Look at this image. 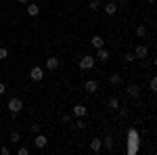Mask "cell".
Here are the masks:
<instances>
[{
	"mask_svg": "<svg viewBox=\"0 0 157 155\" xmlns=\"http://www.w3.org/2000/svg\"><path fill=\"white\" fill-rule=\"evenodd\" d=\"M6 107H9V111L15 115V113H19V111L23 109V101H21V99H17V96H13V99H9Z\"/></svg>",
	"mask_w": 157,
	"mask_h": 155,
	"instance_id": "obj_1",
	"label": "cell"
},
{
	"mask_svg": "<svg viewBox=\"0 0 157 155\" xmlns=\"http://www.w3.org/2000/svg\"><path fill=\"white\" fill-rule=\"evenodd\" d=\"M94 57L92 55H82V59H80V69H92L94 67Z\"/></svg>",
	"mask_w": 157,
	"mask_h": 155,
	"instance_id": "obj_2",
	"label": "cell"
},
{
	"mask_svg": "<svg viewBox=\"0 0 157 155\" xmlns=\"http://www.w3.org/2000/svg\"><path fill=\"white\" fill-rule=\"evenodd\" d=\"M29 78H32L34 82H42V80H44V69H42L40 65L32 67V69H29Z\"/></svg>",
	"mask_w": 157,
	"mask_h": 155,
	"instance_id": "obj_3",
	"label": "cell"
},
{
	"mask_svg": "<svg viewBox=\"0 0 157 155\" xmlns=\"http://www.w3.org/2000/svg\"><path fill=\"white\" fill-rule=\"evenodd\" d=\"M134 57H136V59H145V57H149V48H147L145 44H136V48H134Z\"/></svg>",
	"mask_w": 157,
	"mask_h": 155,
	"instance_id": "obj_4",
	"label": "cell"
},
{
	"mask_svg": "<svg viewBox=\"0 0 157 155\" xmlns=\"http://www.w3.org/2000/svg\"><path fill=\"white\" fill-rule=\"evenodd\" d=\"M46 145H48V138H46L44 134H40V132H38L36 138H34V147H36V149H44Z\"/></svg>",
	"mask_w": 157,
	"mask_h": 155,
	"instance_id": "obj_5",
	"label": "cell"
},
{
	"mask_svg": "<svg viewBox=\"0 0 157 155\" xmlns=\"http://www.w3.org/2000/svg\"><path fill=\"white\" fill-rule=\"evenodd\" d=\"M59 67H61V61L57 59V57H48V59H46V69H48V72H57Z\"/></svg>",
	"mask_w": 157,
	"mask_h": 155,
	"instance_id": "obj_6",
	"label": "cell"
},
{
	"mask_svg": "<svg viewBox=\"0 0 157 155\" xmlns=\"http://www.w3.org/2000/svg\"><path fill=\"white\" fill-rule=\"evenodd\" d=\"M126 95L132 96V99H138V95H140V88H138L136 84H128V86H126Z\"/></svg>",
	"mask_w": 157,
	"mask_h": 155,
	"instance_id": "obj_7",
	"label": "cell"
},
{
	"mask_svg": "<svg viewBox=\"0 0 157 155\" xmlns=\"http://www.w3.org/2000/svg\"><path fill=\"white\" fill-rule=\"evenodd\" d=\"M71 113L75 115V118H86V113H88V109L84 107V105H73V109H71Z\"/></svg>",
	"mask_w": 157,
	"mask_h": 155,
	"instance_id": "obj_8",
	"label": "cell"
},
{
	"mask_svg": "<svg viewBox=\"0 0 157 155\" xmlns=\"http://www.w3.org/2000/svg\"><path fill=\"white\" fill-rule=\"evenodd\" d=\"M103 9H105V13H107V15H115V13H117V2L109 0L107 4H103Z\"/></svg>",
	"mask_w": 157,
	"mask_h": 155,
	"instance_id": "obj_9",
	"label": "cell"
},
{
	"mask_svg": "<svg viewBox=\"0 0 157 155\" xmlns=\"http://www.w3.org/2000/svg\"><path fill=\"white\" fill-rule=\"evenodd\" d=\"M109 84H111V86H115V88H120L121 84H124V80H121L120 73H111V76H109Z\"/></svg>",
	"mask_w": 157,
	"mask_h": 155,
	"instance_id": "obj_10",
	"label": "cell"
},
{
	"mask_svg": "<svg viewBox=\"0 0 157 155\" xmlns=\"http://www.w3.org/2000/svg\"><path fill=\"white\" fill-rule=\"evenodd\" d=\"M84 90L90 92V95H94V92H98V84L94 82V80H88V82L84 84Z\"/></svg>",
	"mask_w": 157,
	"mask_h": 155,
	"instance_id": "obj_11",
	"label": "cell"
},
{
	"mask_svg": "<svg viewBox=\"0 0 157 155\" xmlns=\"http://www.w3.org/2000/svg\"><path fill=\"white\" fill-rule=\"evenodd\" d=\"M90 149H92L94 153H101V151H103V138H92V141H90Z\"/></svg>",
	"mask_w": 157,
	"mask_h": 155,
	"instance_id": "obj_12",
	"label": "cell"
},
{
	"mask_svg": "<svg viewBox=\"0 0 157 155\" xmlns=\"http://www.w3.org/2000/svg\"><path fill=\"white\" fill-rule=\"evenodd\" d=\"M94 59H97V61H107V59H109V50H107L105 46H103V48H97Z\"/></svg>",
	"mask_w": 157,
	"mask_h": 155,
	"instance_id": "obj_13",
	"label": "cell"
},
{
	"mask_svg": "<svg viewBox=\"0 0 157 155\" xmlns=\"http://www.w3.org/2000/svg\"><path fill=\"white\" fill-rule=\"evenodd\" d=\"M27 15H29V17H38V15H40V6L34 4V2H27Z\"/></svg>",
	"mask_w": 157,
	"mask_h": 155,
	"instance_id": "obj_14",
	"label": "cell"
},
{
	"mask_svg": "<svg viewBox=\"0 0 157 155\" xmlns=\"http://www.w3.org/2000/svg\"><path fill=\"white\" fill-rule=\"evenodd\" d=\"M90 44L94 48H103L105 46V40H103V36H92L90 38Z\"/></svg>",
	"mask_w": 157,
	"mask_h": 155,
	"instance_id": "obj_15",
	"label": "cell"
},
{
	"mask_svg": "<svg viewBox=\"0 0 157 155\" xmlns=\"http://www.w3.org/2000/svg\"><path fill=\"white\" fill-rule=\"evenodd\" d=\"M107 105H109V109H120V101H117V96H109Z\"/></svg>",
	"mask_w": 157,
	"mask_h": 155,
	"instance_id": "obj_16",
	"label": "cell"
},
{
	"mask_svg": "<svg viewBox=\"0 0 157 155\" xmlns=\"http://www.w3.org/2000/svg\"><path fill=\"white\" fill-rule=\"evenodd\" d=\"M103 149H107V151H111V149H113V138H111V136L103 138Z\"/></svg>",
	"mask_w": 157,
	"mask_h": 155,
	"instance_id": "obj_17",
	"label": "cell"
},
{
	"mask_svg": "<svg viewBox=\"0 0 157 155\" xmlns=\"http://www.w3.org/2000/svg\"><path fill=\"white\" fill-rule=\"evenodd\" d=\"M88 9H90V11H94V13H97L98 9H101V0H90V2H88Z\"/></svg>",
	"mask_w": 157,
	"mask_h": 155,
	"instance_id": "obj_18",
	"label": "cell"
},
{
	"mask_svg": "<svg viewBox=\"0 0 157 155\" xmlns=\"http://www.w3.org/2000/svg\"><path fill=\"white\" fill-rule=\"evenodd\" d=\"M136 36H138V38H145L147 36V27H145V25H138V27H136Z\"/></svg>",
	"mask_w": 157,
	"mask_h": 155,
	"instance_id": "obj_19",
	"label": "cell"
},
{
	"mask_svg": "<svg viewBox=\"0 0 157 155\" xmlns=\"http://www.w3.org/2000/svg\"><path fill=\"white\" fill-rule=\"evenodd\" d=\"M19 141H21V134L19 132H11V143L15 145V143H19Z\"/></svg>",
	"mask_w": 157,
	"mask_h": 155,
	"instance_id": "obj_20",
	"label": "cell"
},
{
	"mask_svg": "<svg viewBox=\"0 0 157 155\" xmlns=\"http://www.w3.org/2000/svg\"><path fill=\"white\" fill-rule=\"evenodd\" d=\"M134 59H136V57H134V52H126V55H124V63H132Z\"/></svg>",
	"mask_w": 157,
	"mask_h": 155,
	"instance_id": "obj_21",
	"label": "cell"
},
{
	"mask_svg": "<svg viewBox=\"0 0 157 155\" xmlns=\"http://www.w3.org/2000/svg\"><path fill=\"white\" fill-rule=\"evenodd\" d=\"M6 57H9V50H6L4 46H0V61H4Z\"/></svg>",
	"mask_w": 157,
	"mask_h": 155,
	"instance_id": "obj_22",
	"label": "cell"
},
{
	"mask_svg": "<svg viewBox=\"0 0 157 155\" xmlns=\"http://www.w3.org/2000/svg\"><path fill=\"white\" fill-rule=\"evenodd\" d=\"M75 126H78L80 130H84V128H86V122H84V118H78V122H75Z\"/></svg>",
	"mask_w": 157,
	"mask_h": 155,
	"instance_id": "obj_23",
	"label": "cell"
},
{
	"mask_svg": "<svg viewBox=\"0 0 157 155\" xmlns=\"http://www.w3.org/2000/svg\"><path fill=\"white\" fill-rule=\"evenodd\" d=\"M17 153H19V155H29V149H27V147H19Z\"/></svg>",
	"mask_w": 157,
	"mask_h": 155,
	"instance_id": "obj_24",
	"label": "cell"
},
{
	"mask_svg": "<svg viewBox=\"0 0 157 155\" xmlns=\"http://www.w3.org/2000/svg\"><path fill=\"white\" fill-rule=\"evenodd\" d=\"M61 119H63L65 124H71V115H69V113H63V115H61Z\"/></svg>",
	"mask_w": 157,
	"mask_h": 155,
	"instance_id": "obj_25",
	"label": "cell"
},
{
	"mask_svg": "<svg viewBox=\"0 0 157 155\" xmlns=\"http://www.w3.org/2000/svg\"><path fill=\"white\" fill-rule=\"evenodd\" d=\"M29 130L34 132V134H38V132H40V124H32V126H29Z\"/></svg>",
	"mask_w": 157,
	"mask_h": 155,
	"instance_id": "obj_26",
	"label": "cell"
},
{
	"mask_svg": "<svg viewBox=\"0 0 157 155\" xmlns=\"http://www.w3.org/2000/svg\"><path fill=\"white\" fill-rule=\"evenodd\" d=\"M151 90H153V92L157 90V80H155V78H151Z\"/></svg>",
	"mask_w": 157,
	"mask_h": 155,
	"instance_id": "obj_27",
	"label": "cell"
},
{
	"mask_svg": "<svg viewBox=\"0 0 157 155\" xmlns=\"http://www.w3.org/2000/svg\"><path fill=\"white\" fill-rule=\"evenodd\" d=\"M0 153H2V155H9V153H11V147H2V149H0Z\"/></svg>",
	"mask_w": 157,
	"mask_h": 155,
	"instance_id": "obj_28",
	"label": "cell"
},
{
	"mask_svg": "<svg viewBox=\"0 0 157 155\" xmlns=\"http://www.w3.org/2000/svg\"><path fill=\"white\" fill-rule=\"evenodd\" d=\"M128 113H130L128 109H120V115H121V118H128Z\"/></svg>",
	"mask_w": 157,
	"mask_h": 155,
	"instance_id": "obj_29",
	"label": "cell"
},
{
	"mask_svg": "<svg viewBox=\"0 0 157 155\" xmlns=\"http://www.w3.org/2000/svg\"><path fill=\"white\" fill-rule=\"evenodd\" d=\"M4 92H6V86H4V84L0 82V95H4Z\"/></svg>",
	"mask_w": 157,
	"mask_h": 155,
	"instance_id": "obj_30",
	"label": "cell"
},
{
	"mask_svg": "<svg viewBox=\"0 0 157 155\" xmlns=\"http://www.w3.org/2000/svg\"><path fill=\"white\" fill-rule=\"evenodd\" d=\"M128 0H117V6H121V4H126Z\"/></svg>",
	"mask_w": 157,
	"mask_h": 155,
	"instance_id": "obj_31",
	"label": "cell"
},
{
	"mask_svg": "<svg viewBox=\"0 0 157 155\" xmlns=\"http://www.w3.org/2000/svg\"><path fill=\"white\" fill-rule=\"evenodd\" d=\"M19 2H21V4H27V2H29V0H19Z\"/></svg>",
	"mask_w": 157,
	"mask_h": 155,
	"instance_id": "obj_32",
	"label": "cell"
},
{
	"mask_svg": "<svg viewBox=\"0 0 157 155\" xmlns=\"http://www.w3.org/2000/svg\"><path fill=\"white\" fill-rule=\"evenodd\" d=\"M147 2H153V0H147Z\"/></svg>",
	"mask_w": 157,
	"mask_h": 155,
	"instance_id": "obj_33",
	"label": "cell"
}]
</instances>
